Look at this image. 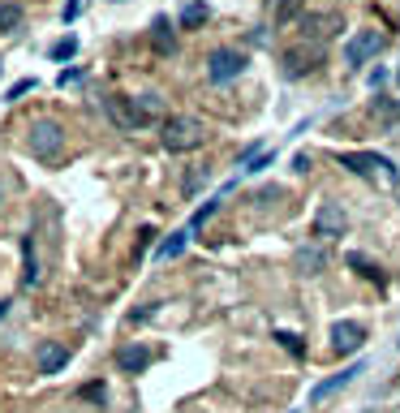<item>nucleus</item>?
Segmentation results:
<instances>
[{"label":"nucleus","instance_id":"nucleus-25","mask_svg":"<svg viewBox=\"0 0 400 413\" xmlns=\"http://www.w3.org/2000/svg\"><path fill=\"white\" fill-rule=\"evenodd\" d=\"M275 340H280V344H284V349H293V353H297V357H302V353H306V344H302V336H297V332H275Z\"/></svg>","mask_w":400,"mask_h":413},{"label":"nucleus","instance_id":"nucleus-20","mask_svg":"<svg viewBox=\"0 0 400 413\" xmlns=\"http://www.w3.org/2000/svg\"><path fill=\"white\" fill-rule=\"evenodd\" d=\"M74 52H78V39L65 35V39H56V43H52V61H56V65H65V61H74Z\"/></svg>","mask_w":400,"mask_h":413},{"label":"nucleus","instance_id":"nucleus-19","mask_svg":"<svg viewBox=\"0 0 400 413\" xmlns=\"http://www.w3.org/2000/svg\"><path fill=\"white\" fill-rule=\"evenodd\" d=\"M207 18H211V9H207V5H185V9H181V26H185V30H198Z\"/></svg>","mask_w":400,"mask_h":413},{"label":"nucleus","instance_id":"nucleus-29","mask_svg":"<svg viewBox=\"0 0 400 413\" xmlns=\"http://www.w3.org/2000/svg\"><path fill=\"white\" fill-rule=\"evenodd\" d=\"M202 181H207L202 173H190V177H185V194H198V190H202Z\"/></svg>","mask_w":400,"mask_h":413},{"label":"nucleus","instance_id":"nucleus-34","mask_svg":"<svg viewBox=\"0 0 400 413\" xmlns=\"http://www.w3.org/2000/svg\"><path fill=\"white\" fill-rule=\"evenodd\" d=\"M0 198H5V181H0Z\"/></svg>","mask_w":400,"mask_h":413},{"label":"nucleus","instance_id":"nucleus-7","mask_svg":"<svg viewBox=\"0 0 400 413\" xmlns=\"http://www.w3.org/2000/svg\"><path fill=\"white\" fill-rule=\"evenodd\" d=\"M340 13H302L297 18V39H314V43H331L340 35Z\"/></svg>","mask_w":400,"mask_h":413},{"label":"nucleus","instance_id":"nucleus-32","mask_svg":"<svg viewBox=\"0 0 400 413\" xmlns=\"http://www.w3.org/2000/svg\"><path fill=\"white\" fill-rule=\"evenodd\" d=\"M155 310H159V306H142V310H134V323H142V319H151V315H155Z\"/></svg>","mask_w":400,"mask_h":413},{"label":"nucleus","instance_id":"nucleus-31","mask_svg":"<svg viewBox=\"0 0 400 413\" xmlns=\"http://www.w3.org/2000/svg\"><path fill=\"white\" fill-rule=\"evenodd\" d=\"M82 13V0H69V5H65V22H74Z\"/></svg>","mask_w":400,"mask_h":413},{"label":"nucleus","instance_id":"nucleus-15","mask_svg":"<svg viewBox=\"0 0 400 413\" xmlns=\"http://www.w3.org/2000/svg\"><path fill=\"white\" fill-rule=\"evenodd\" d=\"M151 39H155V52H159V57H173V52H177V35H173V22H168V18H155Z\"/></svg>","mask_w":400,"mask_h":413},{"label":"nucleus","instance_id":"nucleus-9","mask_svg":"<svg viewBox=\"0 0 400 413\" xmlns=\"http://www.w3.org/2000/svg\"><path fill=\"white\" fill-rule=\"evenodd\" d=\"M362 340H366V327L362 323H353V319H336L331 323V349L336 353H358Z\"/></svg>","mask_w":400,"mask_h":413},{"label":"nucleus","instance_id":"nucleus-4","mask_svg":"<svg viewBox=\"0 0 400 413\" xmlns=\"http://www.w3.org/2000/svg\"><path fill=\"white\" fill-rule=\"evenodd\" d=\"M246 52H237V47H219V52H211L207 57V78L215 82V86H224V82H237L241 74H246Z\"/></svg>","mask_w":400,"mask_h":413},{"label":"nucleus","instance_id":"nucleus-23","mask_svg":"<svg viewBox=\"0 0 400 413\" xmlns=\"http://www.w3.org/2000/svg\"><path fill=\"white\" fill-rule=\"evenodd\" d=\"M22 22V5L18 0H5V5H0V30H13Z\"/></svg>","mask_w":400,"mask_h":413},{"label":"nucleus","instance_id":"nucleus-8","mask_svg":"<svg viewBox=\"0 0 400 413\" xmlns=\"http://www.w3.org/2000/svg\"><path fill=\"white\" fill-rule=\"evenodd\" d=\"M340 164H345L349 173H358V177H375V168H383V177L392 181V185H400V168L392 164V160H383V155H370V151H362V155H340Z\"/></svg>","mask_w":400,"mask_h":413},{"label":"nucleus","instance_id":"nucleus-10","mask_svg":"<svg viewBox=\"0 0 400 413\" xmlns=\"http://www.w3.org/2000/svg\"><path fill=\"white\" fill-rule=\"evenodd\" d=\"M362 371H366V361H353V366H345V371H340V375L323 379V383H319V388L310 392V400H327L331 392H340V388H349V383H353V379H358Z\"/></svg>","mask_w":400,"mask_h":413},{"label":"nucleus","instance_id":"nucleus-22","mask_svg":"<svg viewBox=\"0 0 400 413\" xmlns=\"http://www.w3.org/2000/svg\"><path fill=\"white\" fill-rule=\"evenodd\" d=\"M219 202H224V198H207V202L198 206V211L190 216V233H198V228H202V224H207V220L215 216V206H219Z\"/></svg>","mask_w":400,"mask_h":413},{"label":"nucleus","instance_id":"nucleus-14","mask_svg":"<svg viewBox=\"0 0 400 413\" xmlns=\"http://www.w3.org/2000/svg\"><path fill=\"white\" fill-rule=\"evenodd\" d=\"M22 289H35L39 284V258H35V237H22Z\"/></svg>","mask_w":400,"mask_h":413},{"label":"nucleus","instance_id":"nucleus-5","mask_svg":"<svg viewBox=\"0 0 400 413\" xmlns=\"http://www.w3.org/2000/svg\"><path fill=\"white\" fill-rule=\"evenodd\" d=\"M159 142H164L168 151H190V146H202V125H198V121H190V117H168V121H164Z\"/></svg>","mask_w":400,"mask_h":413},{"label":"nucleus","instance_id":"nucleus-33","mask_svg":"<svg viewBox=\"0 0 400 413\" xmlns=\"http://www.w3.org/2000/svg\"><path fill=\"white\" fill-rule=\"evenodd\" d=\"M9 306H13V301H0V319H5V315H9Z\"/></svg>","mask_w":400,"mask_h":413},{"label":"nucleus","instance_id":"nucleus-2","mask_svg":"<svg viewBox=\"0 0 400 413\" xmlns=\"http://www.w3.org/2000/svg\"><path fill=\"white\" fill-rule=\"evenodd\" d=\"M26 146H30L35 160H56V155L65 151V125L52 121V117H39L26 134Z\"/></svg>","mask_w":400,"mask_h":413},{"label":"nucleus","instance_id":"nucleus-11","mask_svg":"<svg viewBox=\"0 0 400 413\" xmlns=\"http://www.w3.org/2000/svg\"><path fill=\"white\" fill-rule=\"evenodd\" d=\"M117 366H121V375H142L151 366V349L147 344H125L117 353Z\"/></svg>","mask_w":400,"mask_h":413},{"label":"nucleus","instance_id":"nucleus-21","mask_svg":"<svg viewBox=\"0 0 400 413\" xmlns=\"http://www.w3.org/2000/svg\"><path fill=\"white\" fill-rule=\"evenodd\" d=\"M349 267L358 272V276H366V280H375V284H383V272L370 263V258H362V254H349Z\"/></svg>","mask_w":400,"mask_h":413},{"label":"nucleus","instance_id":"nucleus-1","mask_svg":"<svg viewBox=\"0 0 400 413\" xmlns=\"http://www.w3.org/2000/svg\"><path fill=\"white\" fill-rule=\"evenodd\" d=\"M103 112H108L112 125L125 129V134H138V129L155 125V117L142 108V99H130V95H108V99H103Z\"/></svg>","mask_w":400,"mask_h":413},{"label":"nucleus","instance_id":"nucleus-28","mask_svg":"<svg viewBox=\"0 0 400 413\" xmlns=\"http://www.w3.org/2000/svg\"><path fill=\"white\" fill-rule=\"evenodd\" d=\"M78 78H82V65H69V69H65V74H61V86H74V82H78Z\"/></svg>","mask_w":400,"mask_h":413},{"label":"nucleus","instance_id":"nucleus-3","mask_svg":"<svg viewBox=\"0 0 400 413\" xmlns=\"http://www.w3.org/2000/svg\"><path fill=\"white\" fill-rule=\"evenodd\" d=\"M327 57V43H314V39H293L289 47H284V74L289 78H306L323 65Z\"/></svg>","mask_w":400,"mask_h":413},{"label":"nucleus","instance_id":"nucleus-6","mask_svg":"<svg viewBox=\"0 0 400 413\" xmlns=\"http://www.w3.org/2000/svg\"><path fill=\"white\" fill-rule=\"evenodd\" d=\"M383 47H387V35H383V30H362V35H353V39L345 43V65L362 69L366 61H375V57H379Z\"/></svg>","mask_w":400,"mask_h":413},{"label":"nucleus","instance_id":"nucleus-26","mask_svg":"<svg viewBox=\"0 0 400 413\" xmlns=\"http://www.w3.org/2000/svg\"><path fill=\"white\" fill-rule=\"evenodd\" d=\"M30 91H35V78H22V82H13V86H9V95H5V99H9V103H18V99H22V95H30Z\"/></svg>","mask_w":400,"mask_h":413},{"label":"nucleus","instance_id":"nucleus-27","mask_svg":"<svg viewBox=\"0 0 400 413\" xmlns=\"http://www.w3.org/2000/svg\"><path fill=\"white\" fill-rule=\"evenodd\" d=\"M82 400H95V405H99V400H103V383H86V388H82Z\"/></svg>","mask_w":400,"mask_h":413},{"label":"nucleus","instance_id":"nucleus-16","mask_svg":"<svg viewBox=\"0 0 400 413\" xmlns=\"http://www.w3.org/2000/svg\"><path fill=\"white\" fill-rule=\"evenodd\" d=\"M267 5V13L275 18V22H293V18H302V5L306 0H263Z\"/></svg>","mask_w":400,"mask_h":413},{"label":"nucleus","instance_id":"nucleus-35","mask_svg":"<svg viewBox=\"0 0 400 413\" xmlns=\"http://www.w3.org/2000/svg\"><path fill=\"white\" fill-rule=\"evenodd\" d=\"M396 82H400V74H396Z\"/></svg>","mask_w":400,"mask_h":413},{"label":"nucleus","instance_id":"nucleus-24","mask_svg":"<svg viewBox=\"0 0 400 413\" xmlns=\"http://www.w3.org/2000/svg\"><path fill=\"white\" fill-rule=\"evenodd\" d=\"M297 267H302L306 276H314V272L323 267V254H319V250H302V254H297Z\"/></svg>","mask_w":400,"mask_h":413},{"label":"nucleus","instance_id":"nucleus-30","mask_svg":"<svg viewBox=\"0 0 400 413\" xmlns=\"http://www.w3.org/2000/svg\"><path fill=\"white\" fill-rule=\"evenodd\" d=\"M293 173H310V155H293Z\"/></svg>","mask_w":400,"mask_h":413},{"label":"nucleus","instance_id":"nucleus-18","mask_svg":"<svg viewBox=\"0 0 400 413\" xmlns=\"http://www.w3.org/2000/svg\"><path fill=\"white\" fill-rule=\"evenodd\" d=\"M375 117H379L383 125H396V121H400V103L387 99V95H379V99H375Z\"/></svg>","mask_w":400,"mask_h":413},{"label":"nucleus","instance_id":"nucleus-17","mask_svg":"<svg viewBox=\"0 0 400 413\" xmlns=\"http://www.w3.org/2000/svg\"><path fill=\"white\" fill-rule=\"evenodd\" d=\"M185 241H190V228H181V233H173V237H168L159 250H155V258H159V263H164V258H177L181 250H185Z\"/></svg>","mask_w":400,"mask_h":413},{"label":"nucleus","instance_id":"nucleus-12","mask_svg":"<svg viewBox=\"0 0 400 413\" xmlns=\"http://www.w3.org/2000/svg\"><path fill=\"white\" fill-rule=\"evenodd\" d=\"M340 233H345V211H340V202H327L314 220V237H340Z\"/></svg>","mask_w":400,"mask_h":413},{"label":"nucleus","instance_id":"nucleus-13","mask_svg":"<svg viewBox=\"0 0 400 413\" xmlns=\"http://www.w3.org/2000/svg\"><path fill=\"white\" fill-rule=\"evenodd\" d=\"M69 366V349L65 344H43L39 349V375H56Z\"/></svg>","mask_w":400,"mask_h":413},{"label":"nucleus","instance_id":"nucleus-36","mask_svg":"<svg viewBox=\"0 0 400 413\" xmlns=\"http://www.w3.org/2000/svg\"><path fill=\"white\" fill-rule=\"evenodd\" d=\"M0 69H5V65H0Z\"/></svg>","mask_w":400,"mask_h":413}]
</instances>
